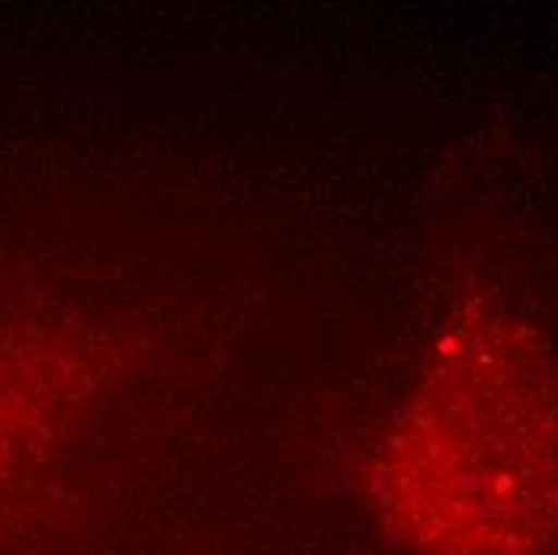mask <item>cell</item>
Segmentation results:
<instances>
[{"instance_id":"1","label":"cell","mask_w":558,"mask_h":555,"mask_svg":"<svg viewBox=\"0 0 558 555\" xmlns=\"http://www.w3.org/2000/svg\"><path fill=\"white\" fill-rule=\"evenodd\" d=\"M395 533L427 555H536L558 540V366L475 318L440 343L373 469Z\"/></svg>"},{"instance_id":"2","label":"cell","mask_w":558,"mask_h":555,"mask_svg":"<svg viewBox=\"0 0 558 555\" xmlns=\"http://www.w3.org/2000/svg\"><path fill=\"white\" fill-rule=\"evenodd\" d=\"M46 414V405L36 401V389L13 376L10 366H0V472L23 446L26 431Z\"/></svg>"}]
</instances>
